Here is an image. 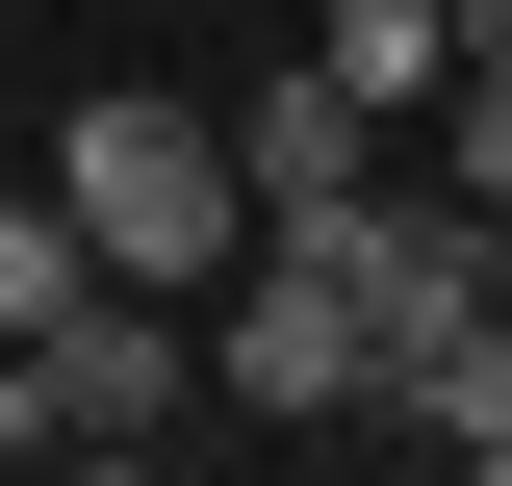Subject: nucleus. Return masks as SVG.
Returning <instances> with one entry per match:
<instances>
[{
    "label": "nucleus",
    "instance_id": "5",
    "mask_svg": "<svg viewBox=\"0 0 512 486\" xmlns=\"http://www.w3.org/2000/svg\"><path fill=\"white\" fill-rule=\"evenodd\" d=\"M359 435H410V461H512V282L461 307V333H410V359H384V410Z\"/></svg>",
    "mask_w": 512,
    "mask_h": 486
},
{
    "label": "nucleus",
    "instance_id": "1",
    "mask_svg": "<svg viewBox=\"0 0 512 486\" xmlns=\"http://www.w3.org/2000/svg\"><path fill=\"white\" fill-rule=\"evenodd\" d=\"M52 180H77V231H103V282H231V256H256V180H231V128H205V103H154V77H103V103H77L52 128Z\"/></svg>",
    "mask_w": 512,
    "mask_h": 486
},
{
    "label": "nucleus",
    "instance_id": "6",
    "mask_svg": "<svg viewBox=\"0 0 512 486\" xmlns=\"http://www.w3.org/2000/svg\"><path fill=\"white\" fill-rule=\"evenodd\" d=\"M333 77H359V103H436L461 77V0H333Z\"/></svg>",
    "mask_w": 512,
    "mask_h": 486
},
{
    "label": "nucleus",
    "instance_id": "10",
    "mask_svg": "<svg viewBox=\"0 0 512 486\" xmlns=\"http://www.w3.org/2000/svg\"><path fill=\"white\" fill-rule=\"evenodd\" d=\"M487 282H512V205H487Z\"/></svg>",
    "mask_w": 512,
    "mask_h": 486
},
{
    "label": "nucleus",
    "instance_id": "2",
    "mask_svg": "<svg viewBox=\"0 0 512 486\" xmlns=\"http://www.w3.org/2000/svg\"><path fill=\"white\" fill-rule=\"evenodd\" d=\"M205 410H308V435H359V410H384L359 282H333V256H231V282H205Z\"/></svg>",
    "mask_w": 512,
    "mask_h": 486
},
{
    "label": "nucleus",
    "instance_id": "9",
    "mask_svg": "<svg viewBox=\"0 0 512 486\" xmlns=\"http://www.w3.org/2000/svg\"><path fill=\"white\" fill-rule=\"evenodd\" d=\"M461 52H512V0H461Z\"/></svg>",
    "mask_w": 512,
    "mask_h": 486
},
{
    "label": "nucleus",
    "instance_id": "3",
    "mask_svg": "<svg viewBox=\"0 0 512 486\" xmlns=\"http://www.w3.org/2000/svg\"><path fill=\"white\" fill-rule=\"evenodd\" d=\"M231 180H256V256H359V205H384V103H359V77H256V103H231Z\"/></svg>",
    "mask_w": 512,
    "mask_h": 486
},
{
    "label": "nucleus",
    "instance_id": "7",
    "mask_svg": "<svg viewBox=\"0 0 512 486\" xmlns=\"http://www.w3.org/2000/svg\"><path fill=\"white\" fill-rule=\"evenodd\" d=\"M52 307H103V231H77V180H52V205H0V333H52Z\"/></svg>",
    "mask_w": 512,
    "mask_h": 486
},
{
    "label": "nucleus",
    "instance_id": "4",
    "mask_svg": "<svg viewBox=\"0 0 512 486\" xmlns=\"http://www.w3.org/2000/svg\"><path fill=\"white\" fill-rule=\"evenodd\" d=\"M26 359H52L77 461H128V435H180V410H205V307H180V282H103V307H52Z\"/></svg>",
    "mask_w": 512,
    "mask_h": 486
},
{
    "label": "nucleus",
    "instance_id": "8",
    "mask_svg": "<svg viewBox=\"0 0 512 486\" xmlns=\"http://www.w3.org/2000/svg\"><path fill=\"white\" fill-rule=\"evenodd\" d=\"M436 180H461V205H512V52H461V77H436Z\"/></svg>",
    "mask_w": 512,
    "mask_h": 486
}]
</instances>
